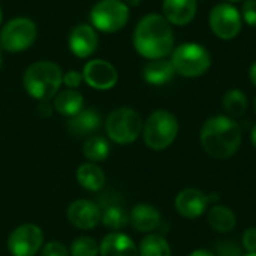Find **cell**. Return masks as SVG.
<instances>
[{"mask_svg": "<svg viewBox=\"0 0 256 256\" xmlns=\"http://www.w3.org/2000/svg\"><path fill=\"white\" fill-rule=\"evenodd\" d=\"M128 6H138L141 3V0H123Z\"/></svg>", "mask_w": 256, "mask_h": 256, "instance_id": "cell-37", "label": "cell"}, {"mask_svg": "<svg viewBox=\"0 0 256 256\" xmlns=\"http://www.w3.org/2000/svg\"><path fill=\"white\" fill-rule=\"evenodd\" d=\"M2 18H3V14H2V6H0V24H2Z\"/></svg>", "mask_w": 256, "mask_h": 256, "instance_id": "cell-38", "label": "cell"}, {"mask_svg": "<svg viewBox=\"0 0 256 256\" xmlns=\"http://www.w3.org/2000/svg\"><path fill=\"white\" fill-rule=\"evenodd\" d=\"M76 182L86 190L98 192L104 189L106 178H105L102 168L98 164L86 162V164H81L76 170Z\"/></svg>", "mask_w": 256, "mask_h": 256, "instance_id": "cell-21", "label": "cell"}, {"mask_svg": "<svg viewBox=\"0 0 256 256\" xmlns=\"http://www.w3.org/2000/svg\"><path fill=\"white\" fill-rule=\"evenodd\" d=\"M176 70L171 60H150L142 69V78L152 86H164L174 76Z\"/></svg>", "mask_w": 256, "mask_h": 256, "instance_id": "cell-20", "label": "cell"}, {"mask_svg": "<svg viewBox=\"0 0 256 256\" xmlns=\"http://www.w3.org/2000/svg\"><path fill=\"white\" fill-rule=\"evenodd\" d=\"M174 70L186 78H195L204 75L212 66L210 52L200 44L188 42L178 45L171 56Z\"/></svg>", "mask_w": 256, "mask_h": 256, "instance_id": "cell-6", "label": "cell"}, {"mask_svg": "<svg viewBox=\"0 0 256 256\" xmlns=\"http://www.w3.org/2000/svg\"><path fill=\"white\" fill-rule=\"evenodd\" d=\"M63 84V70L62 68L48 60H40L32 63L24 75L22 86L30 98L36 100H50L52 99Z\"/></svg>", "mask_w": 256, "mask_h": 256, "instance_id": "cell-3", "label": "cell"}, {"mask_svg": "<svg viewBox=\"0 0 256 256\" xmlns=\"http://www.w3.org/2000/svg\"><path fill=\"white\" fill-rule=\"evenodd\" d=\"M208 24L212 32L219 39L230 40L242 32L243 18L237 8L230 3H220L212 9L208 15Z\"/></svg>", "mask_w": 256, "mask_h": 256, "instance_id": "cell-9", "label": "cell"}, {"mask_svg": "<svg viewBox=\"0 0 256 256\" xmlns=\"http://www.w3.org/2000/svg\"><path fill=\"white\" fill-rule=\"evenodd\" d=\"M92 26L104 33H116L129 21V6L123 0H99L90 10Z\"/></svg>", "mask_w": 256, "mask_h": 256, "instance_id": "cell-8", "label": "cell"}, {"mask_svg": "<svg viewBox=\"0 0 256 256\" xmlns=\"http://www.w3.org/2000/svg\"><path fill=\"white\" fill-rule=\"evenodd\" d=\"M242 128L228 116H214L201 128L200 141L204 152L219 160L232 158L242 146Z\"/></svg>", "mask_w": 256, "mask_h": 256, "instance_id": "cell-2", "label": "cell"}, {"mask_svg": "<svg viewBox=\"0 0 256 256\" xmlns=\"http://www.w3.org/2000/svg\"><path fill=\"white\" fill-rule=\"evenodd\" d=\"M216 256H243V249L234 240H225L216 244Z\"/></svg>", "mask_w": 256, "mask_h": 256, "instance_id": "cell-28", "label": "cell"}, {"mask_svg": "<svg viewBox=\"0 0 256 256\" xmlns=\"http://www.w3.org/2000/svg\"><path fill=\"white\" fill-rule=\"evenodd\" d=\"M82 74L81 72H76V70H68L66 74H63V84L68 87V88H76L81 86L82 82Z\"/></svg>", "mask_w": 256, "mask_h": 256, "instance_id": "cell-32", "label": "cell"}, {"mask_svg": "<svg viewBox=\"0 0 256 256\" xmlns=\"http://www.w3.org/2000/svg\"><path fill=\"white\" fill-rule=\"evenodd\" d=\"M82 78L87 86L96 90H110L117 84V69L106 60L93 58L86 63Z\"/></svg>", "mask_w": 256, "mask_h": 256, "instance_id": "cell-11", "label": "cell"}, {"mask_svg": "<svg viewBox=\"0 0 256 256\" xmlns=\"http://www.w3.org/2000/svg\"><path fill=\"white\" fill-rule=\"evenodd\" d=\"M210 196L206 195L202 190L195 188H188L178 192L176 196L174 206L177 213L184 219H196L202 216L210 204Z\"/></svg>", "mask_w": 256, "mask_h": 256, "instance_id": "cell-13", "label": "cell"}, {"mask_svg": "<svg viewBox=\"0 0 256 256\" xmlns=\"http://www.w3.org/2000/svg\"><path fill=\"white\" fill-rule=\"evenodd\" d=\"M142 128L144 123L141 116L135 110L128 106H122L110 112L105 123L108 138L122 146L135 142L142 134Z\"/></svg>", "mask_w": 256, "mask_h": 256, "instance_id": "cell-5", "label": "cell"}, {"mask_svg": "<svg viewBox=\"0 0 256 256\" xmlns=\"http://www.w3.org/2000/svg\"><path fill=\"white\" fill-rule=\"evenodd\" d=\"M188 256H216L213 252L207 250V249H196L194 252H190Z\"/></svg>", "mask_w": 256, "mask_h": 256, "instance_id": "cell-34", "label": "cell"}, {"mask_svg": "<svg viewBox=\"0 0 256 256\" xmlns=\"http://www.w3.org/2000/svg\"><path fill=\"white\" fill-rule=\"evenodd\" d=\"M207 222L216 232L226 234L236 228L237 216L226 206H213L207 214Z\"/></svg>", "mask_w": 256, "mask_h": 256, "instance_id": "cell-22", "label": "cell"}, {"mask_svg": "<svg viewBox=\"0 0 256 256\" xmlns=\"http://www.w3.org/2000/svg\"><path fill=\"white\" fill-rule=\"evenodd\" d=\"M68 220L78 230H93L100 222L99 207L88 200H76L68 207Z\"/></svg>", "mask_w": 256, "mask_h": 256, "instance_id": "cell-14", "label": "cell"}, {"mask_svg": "<svg viewBox=\"0 0 256 256\" xmlns=\"http://www.w3.org/2000/svg\"><path fill=\"white\" fill-rule=\"evenodd\" d=\"M52 106L56 112L70 118L84 110V98L80 92L74 88H68L54 96Z\"/></svg>", "mask_w": 256, "mask_h": 256, "instance_id": "cell-19", "label": "cell"}, {"mask_svg": "<svg viewBox=\"0 0 256 256\" xmlns=\"http://www.w3.org/2000/svg\"><path fill=\"white\" fill-rule=\"evenodd\" d=\"M69 254L70 256H98L99 244L94 238L88 236H81L72 242Z\"/></svg>", "mask_w": 256, "mask_h": 256, "instance_id": "cell-27", "label": "cell"}, {"mask_svg": "<svg viewBox=\"0 0 256 256\" xmlns=\"http://www.w3.org/2000/svg\"><path fill=\"white\" fill-rule=\"evenodd\" d=\"M242 244L243 249H246L248 254H256V228H248L243 232L242 237Z\"/></svg>", "mask_w": 256, "mask_h": 256, "instance_id": "cell-31", "label": "cell"}, {"mask_svg": "<svg viewBox=\"0 0 256 256\" xmlns=\"http://www.w3.org/2000/svg\"><path fill=\"white\" fill-rule=\"evenodd\" d=\"M129 224L138 232H153L160 226L162 216L150 204H136L129 214Z\"/></svg>", "mask_w": 256, "mask_h": 256, "instance_id": "cell-16", "label": "cell"}, {"mask_svg": "<svg viewBox=\"0 0 256 256\" xmlns=\"http://www.w3.org/2000/svg\"><path fill=\"white\" fill-rule=\"evenodd\" d=\"M68 45L72 54H75L80 58L90 57L99 45V38L96 33V28L92 24L80 22L76 24L68 38Z\"/></svg>", "mask_w": 256, "mask_h": 256, "instance_id": "cell-12", "label": "cell"}, {"mask_svg": "<svg viewBox=\"0 0 256 256\" xmlns=\"http://www.w3.org/2000/svg\"><path fill=\"white\" fill-rule=\"evenodd\" d=\"M242 18L246 21V24L256 27V0H246L244 2Z\"/></svg>", "mask_w": 256, "mask_h": 256, "instance_id": "cell-30", "label": "cell"}, {"mask_svg": "<svg viewBox=\"0 0 256 256\" xmlns=\"http://www.w3.org/2000/svg\"><path fill=\"white\" fill-rule=\"evenodd\" d=\"M134 46L140 56L148 60L165 58L174 46V33L171 24L164 15H146L135 27Z\"/></svg>", "mask_w": 256, "mask_h": 256, "instance_id": "cell-1", "label": "cell"}, {"mask_svg": "<svg viewBox=\"0 0 256 256\" xmlns=\"http://www.w3.org/2000/svg\"><path fill=\"white\" fill-rule=\"evenodd\" d=\"M254 110H255V114H256V98H255V100H254Z\"/></svg>", "mask_w": 256, "mask_h": 256, "instance_id": "cell-39", "label": "cell"}, {"mask_svg": "<svg viewBox=\"0 0 256 256\" xmlns=\"http://www.w3.org/2000/svg\"><path fill=\"white\" fill-rule=\"evenodd\" d=\"M250 141H252L254 147H255V148H256V124H255V126H254L252 132H250Z\"/></svg>", "mask_w": 256, "mask_h": 256, "instance_id": "cell-36", "label": "cell"}, {"mask_svg": "<svg viewBox=\"0 0 256 256\" xmlns=\"http://www.w3.org/2000/svg\"><path fill=\"white\" fill-rule=\"evenodd\" d=\"M222 105H224V110L226 111L228 117H231V118L242 117L248 110V98L242 90L232 88L224 94Z\"/></svg>", "mask_w": 256, "mask_h": 256, "instance_id": "cell-25", "label": "cell"}, {"mask_svg": "<svg viewBox=\"0 0 256 256\" xmlns=\"http://www.w3.org/2000/svg\"><path fill=\"white\" fill-rule=\"evenodd\" d=\"M99 126H100V114L93 108L82 110L76 116L68 120V130L75 136L90 135L94 130H98Z\"/></svg>", "mask_w": 256, "mask_h": 256, "instance_id": "cell-18", "label": "cell"}, {"mask_svg": "<svg viewBox=\"0 0 256 256\" xmlns=\"http://www.w3.org/2000/svg\"><path fill=\"white\" fill-rule=\"evenodd\" d=\"M100 222L105 228H110L112 231H118V230H123L129 224V214L122 207L111 206V207L104 210Z\"/></svg>", "mask_w": 256, "mask_h": 256, "instance_id": "cell-26", "label": "cell"}, {"mask_svg": "<svg viewBox=\"0 0 256 256\" xmlns=\"http://www.w3.org/2000/svg\"><path fill=\"white\" fill-rule=\"evenodd\" d=\"M0 68H2V52H0Z\"/></svg>", "mask_w": 256, "mask_h": 256, "instance_id": "cell-41", "label": "cell"}, {"mask_svg": "<svg viewBox=\"0 0 256 256\" xmlns=\"http://www.w3.org/2000/svg\"><path fill=\"white\" fill-rule=\"evenodd\" d=\"M110 142L104 136H88L82 146V154L87 160L98 164L104 162L110 156Z\"/></svg>", "mask_w": 256, "mask_h": 256, "instance_id": "cell-24", "label": "cell"}, {"mask_svg": "<svg viewBox=\"0 0 256 256\" xmlns=\"http://www.w3.org/2000/svg\"><path fill=\"white\" fill-rule=\"evenodd\" d=\"M36 38V22L27 16H16L2 27L0 46L8 52H22L34 44Z\"/></svg>", "mask_w": 256, "mask_h": 256, "instance_id": "cell-7", "label": "cell"}, {"mask_svg": "<svg viewBox=\"0 0 256 256\" xmlns=\"http://www.w3.org/2000/svg\"><path fill=\"white\" fill-rule=\"evenodd\" d=\"M249 76H250L252 84L256 87V63L252 64V68H250V70H249Z\"/></svg>", "mask_w": 256, "mask_h": 256, "instance_id": "cell-35", "label": "cell"}, {"mask_svg": "<svg viewBox=\"0 0 256 256\" xmlns=\"http://www.w3.org/2000/svg\"><path fill=\"white\" fill-rule=\"evenodd\" d=\"M138 256H171V246L164 236L148 234L140 243Z\"/></svg>", "mask_w": 256, "mask_h": 256, "instance_id": "cell-23", "label": "cell"}, {"mask_svg": "<svg viewBox=\"0 0 256 256\" xmlns=\"http://www.w3.org/2000/svg\"><path fill=\"white\" fill-rule=\"evenodd\" d=\"M178 135V120L177 117L166 111L158 110L148 116L142 128V138L148 148L154 152H162L168 148Z\"/></svg>", "mask_w": 256, "mask_h": 256, "instance_id": "cell-4", "label": "cell"}, {"mask_svg": "<svg viewBox=\"0 0 256 256\" xmlns=\"http://www.w3.org/2000/svg\"><path fill=\"white\" fill-rule=\"evenodd\" d=\"M198 0H164V16L170 24L186 26L196 15Z\"/></svg>", "mask_w": 256, "mask_h": 256, "instance_id": "cell-15", "label": "cell"}, {"mask_svg": "<svg viewBox=\"0 0 256 256\" xmlns=\"http://www.w3.org/2000/svg\"><path fill=\"white\" fill-rule=\"evenodd\" d=\"M244 256H256V254H248V255H244Z\"/></svg>", "mask_w": 256, "mask_h": 256, "instance_id": "cell-40", "label": "cell"}, {"mask_svg": "<svg viewBox=\"0 0 256 256\" xmlns=\"http://www.w3.org/2000/svg\"><path fill=\"white\" fill-rule=\"evenodd\" d=\"M40 256H70L66 246L60 242H48L44 248Z\"/></svg>", "mask_w": 256, "mask_h": 256, "instance_id": "cell-29", "label": "cell"}, {"mask_svg": "<svg viewBox=\"0 0 256 256\" xmlns=\"http://www.w3.org/2000/svg\"><path fill=\"white\" fill-rule=\"evenodd\" d=\"M99 254L100 256H138V248L129 236L112 232L104 237Z\"/></svg>", "mask_w": 256, "mask_h": 256, "instance_id": "cell-17", "label": "cell"}, {"mask_svg": "<svg viewBox=\"0 0 256 256\" xmlns=\"http://www.w3.org/2000/svg\"><path fill=\"white\" fill-rule=\"evenodd\" d=\"M52 110H54V106H51L48 100H40L39 105H38V112L42 117H50L52 114Z\"/></svg>", "mask_w": 256, "mask_h": 256, "instance_id": "cell-33", "label": "cell"}, {"mask_svg": "<svg viewBox=\"0 0 256 256\" xmlns=\"http://www.w3.org/2000/svg\"><path fill=\"white\" fill-rule=\"evenodd\" d=\"M228 2H238V0H228Z\"/></svg>", "mask_w": 256, "mask_h": 256, "instance_id": "cell-42", "label": "cell"}, {"mask_svg": "<svg viewBox=\"0 0 256 256\" xmlns=\"http://www.w3.org/2000/svg\"><path fill=\"white\" fill-rule=\"evenodd\" d=\"M44 244V232L33 224L15 228L8 237V250L12 256H34Z\"/></svg>", "mask_w": 256, "mask_h": 256, "instance_id": "cell-10", "label": "cell"}]
</instances>
